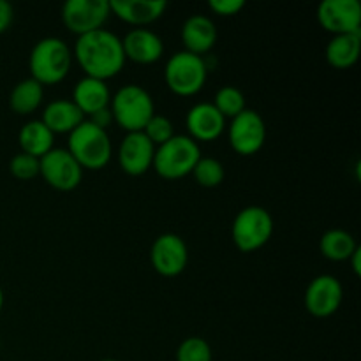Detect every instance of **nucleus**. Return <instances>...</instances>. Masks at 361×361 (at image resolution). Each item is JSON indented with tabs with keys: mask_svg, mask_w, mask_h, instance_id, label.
Segmentation results:
<instances>
[{
	"mask_svg": "<svg viewBox=\"0 0 361 361\" xmlns=\"http://www.w3.org/2000/svg\"><path fill=\"white\" fill-rule=\"evenodd\" d=\"M74 56L88 78L101 81L116 76L126 63L122 39L106 28L78 37Z\"/></svg>",
	"mask_w": 361,
	"mask_h": 361,
	"instance_id": "nucleus-1",
	"label": "nucleus"
},
{
	"mask_svg": "<svg viewBox=\"0 0 361 361\" xmlns=\"http://www.w3.org/2000/svg\"><path fill=\"white\" fill-rule=\"evenodd\" d=\"M73 53L59 37H44L32 48L28 67L32 80L41 85H56L69 74Z\"/></svg>",
	"mask_w": 361,
	"mask_h": 361,
	"instance_id": "nucleus-2",
	"label": "nucleus"
},
{
	"mask_svg": "<svg viewBox=\"0 0 361 361\" xmlns=\"http://www.w3.org/2000/svg\"><path fill=\"white\" fill-rule=\"evenodd\" d=\"M67 152L74 161L85 169H102L111 161V140L108 130L95 127L94 123L83 120L73 133L69 134Z\"/></svg>",
	"mask_w": 361,
	"mask_h": 361,
	"instance_id": "nucleus-3",
	"label": "nucleus"
},
{
	"mask_svg": "<svg viewBox=\"0 0 361 361\" xmlns=\"http://www.w3.org/2000/svg\"><path fill=\"white\" fill-rule=\"evenodd\" d=\"M113 120L127 133H141L152 116L155 106L152 95L140 85H126L111 97Z\"/></svg>",
	"mask_w": 361,
	"mask_h": 361,
	"instance_id": "nucleus-4",
	"label": "nucleus"
},
{
	"mask_svg": "<svg viewBox=\"0 0 361 361\" xmlns=\"http://www.w3.org/2000/svg\"><path fill=\"white\" fill-rule=\"evenodd\" d=\"M201 159L197 141L189 136H173L164 145L157 147L154 155V169L166 180H178L192 173Z\"/></svg>",
	"mask_w": 361,
	"mask_h": 361,
	"instance_id": "nucleus-5",
	"label": "nucleus"
},
{
	"mask_svg": "<svg viewBox=\"0 0 361 361\" xmlns=\"http://www.w3.org/2000/svg\"><path fill=\"white\" fill-rule=\"evenodd\" d=\"M169 90L182 97L196 95L208 78V67L203 56L189 51H178L168 60L164 71Z\"/></svg>",
	"mask_w": 361,
	"mask_h": 361,
	"instance_id": "nucleus-6",
	"label": "nucleus"
},
{
	"mask_svg": "<svg viewBox=\"0 0 361 361\" xmlns=\"http://www.w3.org/2000/svg\"><path fill=\"white\" fill-rule=\"evenodd\" d=\"M274 233V219L263 207H247L233 222V242L242 252H254L267 245Z\"/></svg>",
	"mask_w": 361,
	"mask_h": 361,
	"instance_id": "nucleus-7",
	"label": "nucleus"
},
{
	"mask_svg": "<svg viewBox=\"0 0 361 361\" xmlns=\"http://www.w3.org/2000/svg\"><path fill=\"white\" fill-rule=\"evenodd\" d=\"M39 175L53 189L69 192L81 183L83 168L63 148H53L39 159Z\"/></svg>",
	"mask_w": 361,
	"mask_h": 361,
	"instance_id": "nucleus-8",
	"label": "nucleus"
},
{
	"mask_svg": "<svg viewBox=\"0 0 361 361\" xmlns=\"http://www.w3.org/2000/svg\"><path fill=\"white\" fill-rule=\"evenodd\" d=\"M111 14L108 0H69L62 7V21L78 37L99 30Z\"/></svg>",
	"mask_w": 361,
	"mask_h": 361,
	"instance_id": "nucleus-9",
	"label": "nucleus"
},
{
	"mask_svg": "<svg viewBox=\"0 0 361 361\" xmlns=\"http://www.w3.org/2000/svg\"><path fill=\"white\" fill-rule=\"evenodd\" d=\"M229 145L240 155H254L267 141V126L263 116L254 109H245L231 120L228 130Z\"/></svg>",
	"mask_w": 361,
	"mask_h": 361,
	"instance_id": "nucleus-10",
	"label": "nucleus"
},
{
	"mask_svg": "<svg viewBox=\"0 0 361 361\" xmlns=\"http://www.w3.org/2000/svg\"><path fill=\"white\" fill-rule=\"evenodd\" d=\"M317 20L334 35L361 32V6L358 0H324L317 7Z\"/></svg>",
	"mask_w": 361,
	"mask_h": 361,
	"instance_id": "nucleus-11",
	"label": "nucleus"
},
{
	"mask_svg": "<svg viewBox=\"0 0 361 361\" xmlns=\"http://www.w3.org/2000/svg\"><path fill=\"white\" fill-rule=\"evenodd\" d=\"M150 259L155 271L162 277H176L182 274L189 261L187 245L175 233H164L154 242Z\"/></svg>",
	"mask_w": 361,
	"mask_h": 361,
	"instance_id": "nucleus-12",
	"label": "nucleus"
},
{
	"mask_svg": "<svg viewBox=\"0 0 361 361\" xmlns=\"http://www.w3.org/2000/svg\"><path fill=\"white\" fill-rule=\"evenodd\" d=\"M342 286L334 275H319L305 291V307L314 317H330L342 303Z\"/></svg>",
	"mask_w": 361,
	"mask_h": 361,
	"instance_id": "nucleus-13",
	"label": "nucleus"
},
{
	"mask_svg": "<svg viewBox=\"0 0 361 361\" xmlns=\"http://www.w3.org/2000/svg\"><path fill=\"white\" fill-rule=\"evenodd\" d=\"M155 147L143 133H127L118 148V162L130 176H141L154 164Z\"/></svg>",
	"mask_w": 361,
	"mask_h": 361,
	"instance_id": "nucleus-14",
	"label": "nucleus"
},
{
	"mask_svg": "<svg viewBox=\"0 0 361 361\" xmlns=\"http://www.w3.org/2000/svg\"><path fill=\"white\" fill-rule=\"evenodd\" d=\"M187 130L194 141H214L224 133L226 118L210 102L192 106L185 118Z\"/></svg>",
	"mask_w": 361,
	"mask_h": 361,
	"instance_id": "nucleus-15",
	"label": "nucleus"
},
{
	"mask_svg": "<svg viewBox=\"0 0 361 361\" xmlns=\"http://www.w3.org/2000/svg\"><path fill=\"white\" fill-rule=\"evenodd\" d=\"M126 60H133L136 63H154L161 60L164 53V44L155 32L147 28H134L123 37L122 41Z\"/></svg>",
	"mask_w": 361,
	"mask_h": 361,
	"instance_id": "nucleus-16",
	"label": "nucleus"
},
{
	"mask_svg": "<svg viewBox=\"0 0 361 361\" xmlns=\"http://www.w3.org/2000/svg\"><path fill=\"white\" fill-rule=\"evenodd\" d=\"M109 9L126 23L148 25L164 14L168 2L166 0H111Z\"/></svg>",
	"mask_w": 361,
	"mask_h": 361,
	"instance_id": "nucleus-17",
	"label": "nucleus"
},
{
	"mask_svg": "<svg viewBox=\"0 0 361 361\" xmlns=\"http://www.w3.org/2000/svg\"><path fill=\"white\" fill-rule=\"evenodd\" d=\"M182 41L185 51L201 56L210 51L217 42V28L210 18L203 14L190 16L182 27Z\"/></svg>",
	"mask_w": 361,
	"mask_h": 361,
	"instance_id": "nucleus-18",
	"label": "nucleus"
},
{
	"mask_svg": "<svg viewBox=\"0 0 361 361\" xmlns=\"http://www.w3.org/2000/svg\"><path fill=\"white\" fill-rule=\"evenodd\" d=\"M73 102L83 115H94L101 109L109 108L111 94L106 81L85 76L76 83L73 90Z\"/></svg>",
	"mask_w": 361,
	"mask_h": 361,
	"instance_id": "nucleus-19",
	"label": "nucleus"
},
{
	"mask_svg": "<svg viewBox=\"0 0 361 361\" xmlns=\"http://www.w3.org/2000/svg\"><path fill=\"white\" fill-rule=\"evenodd\" d=\"M83 120L85 115L80 111V108H78L73 101L59 99V101H53L46 106L41 122L44 123L53 134H71L81 122H83Z\"/></svg>",
	"mask_w": 361,
	"mask_h": 361,
	"instance_id": "nucleus-20",
	"label": "nucleus"
},
{
	"mask_svg": "<svg viewBox=\"0 0 361 361\" xmlns=\"http://www.w3.org/2000/svg\"><path fill=\"white\" fill-rule=\"evenodd\" d=\"M18 143H20L23 154L41 159L42 155L53 150L55 134L41 120H32V122H27L21 127L20 134H18Z\"/></svg>",
	"mask_w": 361,
	"mask_h": 361,
	"instance_id": "nucleus-21",
	"label": "nucleus"
},
{
	"mask_svg": "<svg viewBox=\"0 0 361 361\" xmlns=\"http://www.w3.org/2000/svg\"><path fill=\"white\" fill-rule=\"evenodd\" d=\"M361 32L335 35L326 46V60L335 69H349L360 59Z\"/></svg>",
	"mask_w": 361,
	"mask_h": 361,
	"instance_id": "nucleus-22",
	"label": "nucleus"
},
{
	"mask_svg": "<svg viewBox=\"0 0 361 361\" xmlns=\"http://www.w3.org/2000/svg\"><path fill=\"white\" fill-rule=\"evenodd\" d=\"M42 97H44L42 85L32 80V78H28V80L16 83V87L11 92V109L14 113H18V115H30V113H34L41 106Z\"/></svg>",
	"mask_w": 361,
	"mask_h": 361,
	"instance_id": "nucleus-23",
	"label": "nucleus"
},
{
	"mask_svg": "<svg viewBox=\"0 0 361 361\" xmlns=\"http://www.w3.org/2000/svg\"><path fill=\"white\" fill-rule=\"evenodd\" d=\"M321 252L330 261H349V257L358 249L353 235L344 229H330L319 242Z\"/></svg>",
	"mask_w": 361,
	"mask_h": 361,
	"instance_id": "nucleus-24",
	"label": "nucleus"
},
{
	"mask_svg": "<svg viewBox=\"0 0 361 361\" xmlns=\"http://www.w3.org/2000/svg\"><path fill=\"white\" fill-rule=\"evenodd\" d=\"M214 106L224 118H235L240 113L245 111V97L235 87H222L215 94Z\"/></svg>",
	"mask_w": 361,
	"mask_h": 361,
	"instance_id": "nucleus-25",
	"label": "nucleus"
},
{
	"mask_svg": "<svg viewBox=\"0 0 361 361\" xmlns=\"http://www.w3.org/2000/svg\"><path fill=\"white\" fill-rule=\"evenodd\" d=\"M192 173L196 182L201 187H207V189H214V187L221 185L222 180H224V166L217 159L212 157H201L197 164L194 166Z\"/></svg>",
	"mask_w": 361,
	"mask_h": 361,
	"instance_id": "nucleus-26",
	"label": "nucleus"
},
{
	"mask_svg": "<svg viewBox=\"0 0 361 361\" xmlns=\"http://www.w3.org/2000/svg\"><path fill=\"white\" fill-rule=\"evenodd\" d=\"M176 361H212V348L201 337H189L176 349Z\"/></svg>",
	"mask_w": 361,
	"mask_h": 361,
	"instance_id": "nucleus-27",
	"label": "nucleus"
},
{
	"mask_svg": "<svg viewBox=\"0 0 361 361\" xmlns=\"http://www.w3.org/2000/svg\"><path fill=\"white\" fill-rule=\"evenodd\" d=\"M141 133L150 140V143L154 145V147L155 145L161 147V145H164L166 141H169L173 136H175V133H173V123L169 122L166 116H161V115L152 116L150 122L145 126V129L141 130Z\"/></svg>",
	"mask_w": 361,
	"mask_h": 361,
	"instance_id": "nucleus-28",
	"label": "nucleus"
},
{
	"mask_svg": "<svg viewBox=\"0 0 361 361\" xmlns=\"http://www.w3.org/2000/svg\"><path fill=\"white\" fill-rule=\"evenodd\" d=\"M9 169L16 178L32 180L39 175V159L27 154H16L9 162Z\"/></svg>",
	"mask_w": 361,
	"mask_h": 361,
	"instance_id": "nucleus-29",
	"label": "nucleus"
},
{
	"mask_svg": "<svg viewBox=\"0 0 361 361\" xmlns=\"http://www.w3.org/2000/svg\"><path fill=\"white\" fill-rule=\"evenodd\" d=\"M208 6L219 16H235L243 9L245 2L243 0H210Z\"/></svg>",
	"mask_w": 361,
	"mask_h": 361,
	"instance_id": "nucleus-30",
	"label": "nucleus"
},
{
	"mask_svg": "<svg viewBox=\"0 0 361 361\" xmlns=\"http://www.w3.org/2000/svg\"><path fill=\"white\" fill-rule=\"evenodd\" d=\"M13 18H14L13 6H11L7 0H0V34H2V32H6L7 28L11 27V23H13Z\"/></svg>",
	"mask_w": 361,
	"mask_h": 361,
	"instance_id": "nucleus-31",
	"label": "nucleus"
},
{
	"mask_svg": "<svg viewBox=\"0 0 361 361\" xmlns=\"http://www.w3.org/2000/svg\"><path fill=\"white\" fill-rule=\"evenodd\" d=\"M88 122H92L95 127H99V129L106 130L109 127V123L113 122L111 109L104 108V109H101V111L94 113V115H90V120H88Z\"/></svg>",
	"mask_w": 361,
	"mask_h": 361,
	"instance_id": "nucleus-32",
	"label": "nucleus"
},
{
	"mask_svg": "<svg viewBox=\"0 0 361 361\" xmlns=\"http://www.w3.org/2000/svg\"><path fill=\"white\" fill-rule=\"evenodd\" d=\"M349 259H351L353 270H355V274L360 275L361 274V249H360V247L355 250V254H353V256L349 257Z\"/></svg>",
	"mask_w": 361,
	"mask_h": 361,
	"instance_id": "nucleus-33",
	"label": "nucleus"
},
{
	"mask_svg": "<svg viewBox=\"0 0 361 361\" xmlns=\"http://www.w3.org/2000/svg\"><path fill=\"white\" fill-rule=\"evenodd\" d=\"M2 305H4V293L2 289H0V310H2Z\"/></svg>",
	"mask_w": 361,
	"mask_h": 361,
	"instance_id": "nucleus-34",
	"label": "nucleus"
},
{
	"mask_svg": "<svg viewBox=\"0 0 361 361\" xmlns=\"http://www.w3.org/2000/svg\"><path fill=\"white\" fill-rule=\"evenodd\" d=\"M102 361H116V360H102Z\"/></svg>",
	"mask_w": 361,
	"mask_h": 361,
	"instance_id": "nucleus-35",
	"label": "nucleus"
}]
</instances>
